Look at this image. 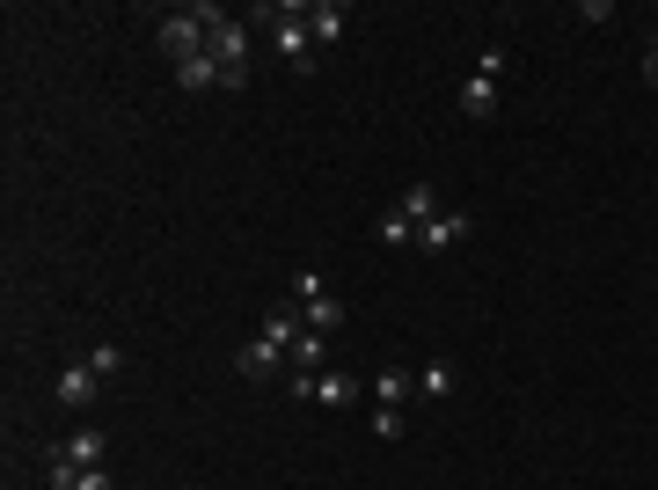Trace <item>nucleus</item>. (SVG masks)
Returning a JSON list of instances; mask_svg holds the SVG:
<instances>
[{"instance_id":"obj_1","label":"nucleus","mask_w":658,"mask_h":490,"mask_svg":"<svg viewBox=\"0 0 658 490\" xmlns=\"http://www.w3.org/2000/svg\"><path fill=\"white\" fill-rule=\"evenodd\" d=\"M161 52L183 67V59H198L206 52V37H212V0H198V8H176V16H161Z\"/></svg>"},{"instance_id":"obj_2","label":"nucleus","mask_w":658,"mask_h":490,"mask_svg":"<svg viewBox=\"0 0 658 490\" xmlns=\"http://www.w3.org/2000/svg\"><path fill=\"white\" fill-rule=\"evenodd\" d=\"M286 388H293L300 403H322V410H351L366 396L351 373H286Z\"/></svg>"},{"instance_id":"obj_3","label":"nucleus","mask_w":658,"mask_h":490,"mask_svg":"<svg viewBox=\"0 0 658 490\" xmlns=\"http://www.w3.org/2000/svg\"><path fill=\"white\" fill-rule=\"evenodd\" d=\"M235 373H242V381H278V373H293V359H286V344H271V337L257 330L235 351Z\"/></svg>"},{"instance_id":"obj_4","label":"nucleus","mask_w":658,"mask_h":490,"mask_svg":"<svg viewBox=\"0 0 658 490\" xmlns=\"http://www.w3.org/2000/svg\"><path fill=\"white\" fill-rule=\"evenodd\" d=\"M300 22H308L315 52H329V44H345V30H351V8H345V0H300Z\"/></svg>"},{"instance_id":"obj_5","label":"nucleus","mask_w":658,"mask_h":490,"mask_svg":"<svg viewBox=\"0 0 658 490\" xmlns=\"http://www.w3.org/2000/svg\"><path fill=\"white\" fill-rule=\"evenodd\" d=\"M468 242V212H432L425 228H417V249L425 257H447V249H461Z\"/></svg>"},{"instance_id":"obj_6","label":"nucleus","mask_w":658,"mask_h":490,"mask_svg":"<svg viewBox=\"0 0 658 490\" xmlns=\"http://www.w3.org/2000/svg\"><path fill=\"white\" fill-rule=\"evenodd\" d=\"M52 461L59 469H103V432H67L52 447Z\"/></svg>"},{"instance_id":"obj_7","label":"nucleus","mask_w":658,"mask_h":490,"mask_svg":"<svg viewBox=\"0 0 658 490\" xmlns=\"http://www.w3.org/2000/svg\"><path fill=\"white\" fill-rule=\"evenodd\" d=\"M96 388H103V373H96V367L81 359V367H67V373H59V388H52V396H59L67 410H88V403H96Z\"/></svg>"},{"instance_id":"obj_8","label":"nucleus","mask_w":658,"mask_h":490,"mask_svg":"<svg viewBox=\"0 0 658 490\" xmlns=\"http://www.w3.org/2000/svg\"><path fill=\"white\" fill-rule=\"evenodd\" d=\"M417 396V373L410 367H381L373 373V410H402Z\"/></svg>"},{"instance_id":"obj_9","label":"nucleus","mask_w":658,"mask_h":490,"mask_svg":"<svg viewBox=\"0 0 658 490\" xmlns=\"http://www.w3.org/2000/svg\"><path fill=\"white\" fill-rule=\"evenodd\" d=\"M461 118H476V124L498 118V81H490V73H468L461 81Z\"/></svg>"},{"instance_id":"obj_10","label":"nucleus","mask_w":658,"mask_h":490,"mask_svg":"<svg viewBox=\"0 0 658 490\" xmlns=\"http://www.w3.org/2000/svg\"><path fill=\"white\" fill-rule=\"evenodd\" d=\"M286 359H293V373H322V367H329V337H322V330H300Z\"/></svg>"},{"instance_id":"obj_11","label":"nucleus","mask_w":658,"mask_h":490,"mask_svg":"<svg viewBox=\"0 0 658 490\" xmlns=\"http://www.w3.org/2000/svg\"><path fill=\"white\" fill-rule=\"evenodd\" d=\"M300 330H308V322H300V300H278L271 316H263V337H271V344H286V351H293Z\"/></svg>"},{"instance_id":"obj_12","label":"nucleus","mask_w":658,"mask_h":490,"mask_svg":"<svg viewBox=\"0 0 658 490\" xmlns=\"http://www.w3.org/2000/svg\"><path fill=\"white\" fill-rule=\"evenodd\" d=\"M176 88H191V96H206V88H220V59H212V52L183 59V67H176Z\"/></svg>"},{"instance_id":"obj_13","label":"nucleus","mask_w":658,"mask_h":490,"mask_svg":"<svg viewBox=\"0 0 658 490\" xmlns=\"http://www.w3.org/2000/svg\"><path fill=\"white\" fill-rule=\"evenodd\" d=\"M417 396H425V403H447V396H453V359H425V373H417Z\"/></svg>"},{"instance_id":"obj_14","label":"nucleus","mask_w":658,"mask_h":490,"mask_svg":"<svg viewBox=\"0 0 658 490\" xmlns=\"http://www.w3.org/2000/svg\"><path fill=\"white\" fill-rule=\"evenodd\" d=\"M396 206L410 212L417 228H425V220H432V212H447V206H439V191H432V183H402V191H396Z\"/></svg>"},{"instance_id":"obj_15","label":"nucleus","mask_w":658,"mask_h":490,"mask_svg":"<svg viewBox=\"0 0 658 490\" xmlns=\"http://www.w3.org/2000/svg\"><path fill=\"white\" fill-rule=\"evenodd\" d=\"M44 490H118V483H110V469H59L52 461V483Z\"/></svg>"},{"instance_id":"obj_16","label":"nucleus","mask_w":658,"mask_h":490,"mask_svg":"<svg viewBox=\"0 0 658 490\" xmlns=\"http://www.w3.org/2000/svg\"><path fill=\"white\" fill-rule=\"evenodd\" d=\"M373 234H381L388 249H417V220H410L402 206H388V212H381V228H373Z\"/></svg>"},{"instance_id":"obj_17","label":"nucleus","mask_w":658,"mask_h":490,"mask_svg":"<svg viewBox=\"0 0 658 490\" xmlns=\"http://www.w3.org/2000/svg\"><path fill=\"white\" fill-rule=\"evenodd\" d=\"M300 322H308V330H337V322H345V300H337V293H322V300H308V308H300Z\"/></svg>"},{"instance_id":"obj_18","label":"nucleus","mask_w":658,"mask_h":490,"mask_svg":"<svg viewBox=\"0 0 658 490\" xmlns=\"http://www.w3.org/2000/svg\"><path fill=\"white\" fill-rule=\"evenodd\" d=\"M402 432H410V424H402V410H373V439H388V447H396Z\"/></svg>"},{"instance_id":"obj_19","label":"nucleus","mask_w":658,"mask_h":490,"mask_svg":"<svg viewBox=\"0 0 658 490\" xmlns=\"http://www.w3.org/2000/svg\"><path fill=\"white\" fill-rule=\"evenodd\" d=\"M322 293H329L322 271H300V279H293V300H300V308H308V300H322Z\"/></svg>"},{"instance_id":"obj_20","label":"nucleus","mask_w":658,"mask_h":490,"mask_svg":"<svg viewBox=\"0 0 658 490\" xmlns=\"http://www.w3.org/2000/svg\"><path fill=\"white\" fill-rule=\"evenodd\" d=\"M88 367H96V373H103V381H110V373L124 367V351H118V344H96V351H88Z\"/></svg>"},{"instance_id":"obj_21","label":"nucleus","mask_w":658,"mask_h":490,"mask_svg":"<svg viewBox=\"0 0 658 490\" xmlns=\"http://www.w3.org/2000/svg\"><path fill=\"white\" fill-rule=\"evenodd\" d=\"M644 81H651V88H658V52H644Z\"/></svg>"},{"instance_id":"obj_22","label":"nucleus","mask_w":658,"mask_h":490,"mask_svg":"<svg viewBox=\"0 0 658 490\" xmlns=\"http://www.w3.org/2000/svg\"><path fill=\"white\" fill-rule=\"evenodd\" d=\"M651 52H658V37H651Z\"/></svg>"}]
</instances>
